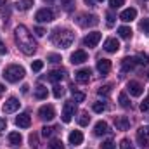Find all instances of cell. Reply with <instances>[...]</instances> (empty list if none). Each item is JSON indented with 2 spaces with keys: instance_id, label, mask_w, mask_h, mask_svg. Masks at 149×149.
Instances as JSON below:
<instances>
[{
  "instance_id": "cell-1",
  "label": "cell",
  "mask_w": 149,
  "mask_h": 149,
  "mask_svg": "<svg viewBox=\"0 0 149 149\" xmlns=\"http://www.w3.org/2000/svg\"><path fill=\"white\" fill-rule=\"evenodd\" d=\"M14 33H16V42H17L19 49L23 50V54L30 56V54H33V52L37 50V43H35V40H33V37H31V33L28 31V28H26L24 24L16 26Z\"/></svg>"
},
{
  "instance_id": "cell-2",
  "label": "cell",
  "mask_w": 149,
  "mask_h": 149,
  "mask_svg": "<svg viewBox=\"0 0 149 149\" xmlns=\"http://www.w3.org/2000/svg\"><path fill=\"white\" fill-rule=\"evenodd\" d=\"M50 40H52L54 45L66 49L74 42V33L71 30H68V28H56L52 31V35H50Z\"/></svg>"
},
{
  "instance_id": "cell-3",
  "label": "cell",
  "mask_w": 149,
  "mask_h": 149,
  "mask_svg": "<svg viewBox=\"0 0 149 149\" xmlns=\"http://www.w3.org/2000/svg\"><path fill=\"white\" fill-rule=\"evenodd\" d=\"M3 78H5L7 81H10V83H16V81H19V80L24 78V70H23L21 66H17V64H10V66L5 68Z\"/></svg>"
},
{
  "instance_id": "cell-4",
  "label": "cell",
  "mask_w": 149,
  "mask_h": 149,
  "mask_svg": "<svg viewBox=\"0 0 149 149\" xmlns=\"http://www.w3.org/2000/svg\"><path fill=\"white\" fill-rule=\"evenodd\" d=\"M74 113H76V104H74L73 101H66L64 102V106H63V121L64 123H70L71 120H73Z\"/></svg>"
},
{
  "instance_id": "cell-5",
  "label": "cell",
  "mask_w": 149,
  "mask_h": 149,
  "mask_svg": "<svg viewBox=\"0 0 149 149\" xmlns=\"http://www.w3.org/2000/svg\"><path fill=\"white\" fill-rule=\"evenodd\" d=\"M54 17H56L54 10L52 9H47V7L37 10V14H35V19H37L38 23H50V21H54Z\"/></svg>"
},
{
  "instance_id": "cell-6",
  "label": "cell",
  "mask_w": 149,
  "mask_h": 149,
  "mask_svg": "<svg viewBox=\"0 0 149 149\" xmlns=\"http://www.w3.org/2000/svg\"><path fill=\"white\" fill-rule=\"evenodd\" d=\"M137 144L142 149H148V146H149V128L141 127V128L137 130Z\"/></svg>"
},
{
  "instance_id": "cell-7",
  "label": "cell",
  "mask_w": 149,
  "mask_h": 149,
  "mask_svg": "<svg viewBox=\"0 0 149 149\" xmlns=\"http://www.w3.org/2000/svg\"><path fill=\"white\" fill-rule=\"evenodd\" d=\"M78 24L83 26V28L97 26V24H99V19H97V16H87V14H81V16L78 17Z\"/></svg>"
},
{
  "instance_id": "cell-8",
  "label": "cell",
  "mask_w": 149,
  "mask_h": 149,
  "mask_svg": "<svg viewBox=\"0 0 149 149\" xmlns=\"http://www.w3.org/2000/svg\"><path fill=\"white\" fill-rule=\"evenodd\" d=\"M127 90H128V94H130V95H134V97H139V95H142V92H144V87H142L139 81H135V80H130V81L127 83Z\"/></svg>"
},
{
  "instance_id": "cell-9",
  "label": "cell",
  "mask_w": 149,
  "mask_h": 149,
  "mask_svg": "<svg viewBox=\"0 0 149 149\" xmlns=\"http://www.w3.org/2000/svg\"><path fill=\"white\" fill-rule=\"evenodd\" d=\"M101 38H102V35L99 31H92V33H88L87 37L83 38V45L85 47H95L101 42Z\"/></svg>"
},
{
  "instance_id": "cell-10",
  "label": "cell",
  "mask_w": 149,
  "mask_h": 149,
  "mask_svg": "<svg viewBox=\"0 0 149 149\" xmlns=\"http://www.w3.org/2000/svg\"><path fill=\"white\" fill-rule=\"evenodd\" d=\"M38 116H40L42 120H45V121H50V120H54L56 111H54L52 106H42V108L38 109Z\"/></svg>"
},
{
  "instance_id": "cell-11",
  "label": "cell",
  "mask_w": 149,
  "mask_h": 149,
  "mask_svg": "<svg viewBox=\"0 0 149 149\" xmlns=\"http://www.w3.org/2000/svg\"><path fill=\"white\" fill-rule=\"evenodd\" d=\"M19 106H21V102L16 99V97H10V99H7L5 102H3V113H14L19 109Z\"/></svg>"
},
{
  "instance_id": "cell-12",
  "label": "cell",
  "mask_w": 149,
  "mask_h": 149,
  "mask_svg": "<svg viewBox=\"0 0 149 149\" xmlns=\"http://www.w3.org/2000/svg\"><path fill=\"white\" fill-rule=\"evenodd\" d=\"M137 64H139V63H137V57H125V59L121 61V71H123V73L132 71Z\"/></svg>"
},
{
  "instance_id": "cell-13",
  "label": "cell",
  "mask_w": 149,
  "mask_h": 149,
  "mask_svg": "<svg viewBox=\"0 0 149 149\" xmlns=\"http://www.w3.org/2000/svg\"><path fill=\"white\" fill-rule=\"evenodd\" d=\"M16 125H17L19 128H30V125H31L30 114H28V113H21V114L16 118Z\"/></svg>"
},
{
  "instance_id": "cell-14",
  "label": "cell",
  "mask_w": 149,
  "mask_h": 149,
  "mask_svg": "<svg viewBox=\"0 0 149 149\" xmlns=\"http://www.w3.org/2000/svg\"><path fill=\"white\" fill-rule=\"evenodd\" d=\"M88 59V56H87V52L85 50H74L73 54H71V63L73 64H81V63H85Z\"/></svg>"
},
{
  "instance_id": "cell-15",
  "label": "cell",
  "mask_w": 149,
  "mask_h": 149,
  "mask_svg": "<svg viewBox=\"0 0 149 149\" xmlns=\"http://www.w3.org/2000/svg\"><path fill=\"white\" fill-rule=\"evenodd\" d=\"M135 17H137V10H135L134 7L125 9V10L120 14V19H121V21H125V23H130V21H134Z\"/></svg>"
},
{
  "instance_id": "cell-16",
  "label": "cell",
  "mask_w": 149,
  "mask_h": 149,
  "mask_svg": "<svg viewBox=\"0 0 149 149\" xmlns=\"http://www.w3.org/2000/svg\"><path fill=\"white\" fill-rule=\"evenodd\" d=\"M114 127H116V130H128L130 120L127 116H118V118H114Z\"/></svg>"
},
{
  "instance_id": "cell-17",
  "label": "cell",
  "mask_w": 149,
  "mask_h": 149,
  "mask_svg": "<svg viewBox=\"0 0 149 149\" xmlns=\"http://www.w3.org/2000/svg\"><path fill=\"white\" fill-rule=\"evenodd\" d=\"M74 78H76L78 83H88V80H90V70L85 68V70L76 71V73H74Z\"/></svg>"
},
{
  "instance_id": "cell-18",
  "label": "cell",
  "mask_w": 149,
  "mask_h": 149,
  "mask_svg": "<svg viewBox=\"0 0 149 149\" xmlns=\"http://www.w3.org/2000/svg\"><path fill=\"white\" fill-rule=\"evenodd\" d=\"M97 70H99L101 74H108L111 71V61H108V59H99V61H97Z\"/></svg>"
},
{
  "instance_id": "cell-19",
  "label": "cell",
  "mask_w": 149,
  "mask_h": 149,
  "mask_svg": "<svg viewBox=\"0 0 149 149\" xmlns=\"http://www.w3.org/2000/svg\"><path fill=\"white\" fill-rule=\"evenodd\" d=\"M118 49H120V42L116 38H108L104 42V50L106 52H116Z\"/></svg>"
},
{
  "instance_id": "cell-20",
  "label": "cell",
  "mask_w": 149,
  "mask_h": 149,
  "mask_svg": "<svg viewBox=\"0 0 149 149\" xmlns=\"http://www.w3.org/2000/svg\"><path fill=\"white\" fill-rule=\"evenodd\" d=\"M108 130H109V127H108V123H106V121H97V123H95V127H94V134H95L97 137H101V135L108 134Z\"/></svg>"
},
{
  "instance_id": "cell-21",
  "label": "cell",
  "mask_w": 149,
  "mask_h": 149,
  "mask_svg": "<svg viewBox=\"0 0 149 149\" xmlns=\"http://www.w3.org/2000/svg\"><path fill=\"white\" fill-rule=\"evenodd\" d=\"M83 142V134L80 132V130H73L71 134H70V144H73V146H80Z\"/></svg>"
},
{
  "instance_id": "cell-22",
  "label": "cell",
  "mask_w": 149,
  "mask_h": 149,
  "mask_svg": "<svg viewBox=\"0 0 149 149\" xmlns=\"http://www.w3.org/2000/svg\"><path fill=\"white\" fill-rule=\"evenodd\" d=\"M63 78H64V71H61V70H54V71H50V73L47 74V80L52 81V83H57Z\"/></svg>"
},
{
  "instance_id": "cell-23",
  "label": "cell",
  "mask_w": 149,
  "mask_h": 149,
  "mask_svg": "<svg viewBox=\"0 0 149 149\" xmlns=\"http://www.w3.org/2000/svg\"><path fill=\"white\" fill-rule=\"evenodd\" d=\"M21 142H23V137H21L19 132H10L9 134V144L10 146H19Z\"/></svg>"
},
{
  "instance_id": "cell-24",
  "label": "cell",
  "mask_w": 149,
  "mask_h": 149,
  "mask_svg": "<svg viewBox=\"0 0 149 149\" xmlns=\"http://www.w3.org/2000/svg\"><path fill=\"white\" fill-rule=\"evenodd\" d=\"M31 5H33V0H19L16 3V9L17 10H28Z\"/></svg>"
},
{
  "instance_id": "cell-25",
  "label": "cell",
  "mask_w": 149,
  "mask_h": 149,
  "mask_svg": "<svg viewBox=\"0 0 149 149\" xmlns=\"http://www.w3.org/2000/svg\"><path fill=\"white\" fill-rule=\"evenodd\" d=\"M47 87H43V85H38L37 88H35V97L37 99H47Z\"/></svg>"
},
{
  "instance_id": "cell-26",
  "label": "cell",
  "mask_w": 149,
  "mask_h": 149,
  "mask_svg": "<svg viewBox=\"0 0 149 149\" xmlns=\"http://www.w3.org/2000/svg\"><path fill=\"white\" fill-rule=\"evenodd\" d=\"M118 35L121 38H125V40H128V38L132 37V30H130L128 26H120V28H118Z\"/></svg>"
},
{
  "instance_id": "cell-27",
  "label": "cell",
  "mask_w": 149,
  "mask_h": 149,
  "mask_svg": "<svg viewBox=\"0 0 149 149\" xmlns=\"http://www.w3.org/2000/svg\"><path fill=\"white\" fill-rule=\"evenodd\" d=\"M118 101H120V106H121V108H128V106H130V101H128V97H127V94H125V92H121V94H120Z\"/></svg>"
},
{
  "instance_id": "cell-28",
  "label": "cell",
  "mask_w": 149,
  "mask_h": 149,
  "mask_svg": "<svg viewBox=\"0 0 149 149\" xmlns=\"http://www.w3.org/2000/svg\"><path fill=\"white\" fill-rule=\"evenodd\" d=\"M78 123H80V127H87V125L90 123V116H88L87 113H81L80 118H78Z\"/></svg>"
},
{
  "instance_id": "cell-29",
  "label": "cell",
  "mask_w": 149,
  "mask_h": 149,
  "mask_svg": "<svg viewBox=\"0 0 149 149\" xmlns=\"http://www.w3.org/2000/svg\"><path fill=\"white\" fill-rule=\"evenodd\" d=\"M71 94H73V99L76 102H83L85 101V94L83 92H78L76 88H71Z\"/></svg>"
},
{
  "instance_id": "cell-30",
  "label": "cell",
  "mask_w": 149,
  "mask_h": 149,
  "mask_svg": "<svg viewBox=\"0 0 149 149\" xmlns=\"http://www.w3.org/2000/svg\"><path fill=\"white\" fill-rule=\"evenodd\" d=\"M92 109H94L95 113H102V111H106V104L101 102V101H97V102L92 104Z\"/></svg>"
},
{
  "instance_id": "cell-31",
  "label": "cell",
  "mask_w": 149,
  "mask_h": 149,
  "mask_svg": "<svg viewBox=\"0 0 149 149\" xmlns=\"http://www.w3.org/2000/svg\"><path fill=\"white\" fill-rule=\"evenodd\" d=\"M54 132H56L54 127H43V128H42V135H43V137H52Z\"/></svg>"
},
{
  "instance_id": "cell-32",
  "label": "cell",
  "mask_w": 149,
  "mask_h": 149,
  "mask_svg": "<svg viewBox=\"0 0 149 149\" xmlns=\"http://www.w3.org/2000/svg\"><path fill=\"white\" fill-rule=\"evenodd\" d=\"M111 85H102V87H99V90H97V92H99V95H109V94H111Z\"/></svg>"
},
{
  "instance_id": "cell-33",
  "label": "cell",
  "mask_w": 149,
  "mask_h": 149,
  "mask_svg": "<svg viewBox=\"0 0 149 149\" xmlns=\"http://www.w3.org/2000/svg\"><path fill=\"white\" fill-rule=\"evenodd\" d=\"M47 149H64L61 141H52L50 144H47Z\"/></svg>"
},
{
  "instance_id": "cell-34",
  "label": "cell",
  "mask_w": 149,
  "mask_h": 149,
  "mask_svg": "<svg viewBox=\"0 0 149 149\" xmlns=\"http://www.w3.org/2000/svg\"><path fill=\"white\" fill-rule=\"evenodd\" d=\"M141 30L149 37V19H142V21H141Z\"/></svg>"
},
{
  "instance_id": "cell-35",
  "label": "cell",
  "mask_w": 149,
  "mask_h": 149,
  "mask_svg": "<svg viewBox=\"0 0 149 149\" xmlns=\"http://www.w3.org/2000/svg\"><path fill=\"white\" fill-rule=\"evenodd\" d=\"M63 94H64V90H63V87L56 83V85H54V97H57V99H59V97H61Z\"/></svg>"
},
{
  "instance_id": "cell-36",
  "label": "cell",
  "mask_w": 149,
  "mask_h": 149,
  "mask_svg": "<svg viewBox=\"0 0 149 149\" xmlns=\"http://www.w3.org/2000/svg\"><path fill=\"white\" fill-rule=\"evenodd\" d=\"M42 68H43V61L38 59V61H33V63H31V70H33V71H40Z\"/></svg>"
},
{
  "instance_id": "cell-37",
  "label": "cell",
  "mask_w": 149,
  "mask_h": 149,
  "mask_svg": "<svg viewBox=\"0 0 149 149\" xmlns=\"http://www.w3.org/2000/svg\"><path fill=\"white\" fill-rule=\"evenodd\" d=\"M120 149H134V146H132V142H130L128 139H123V141L120 142Z\"/></svg>"
},
{
  "instance_id": "cell-38",
  "label": "cell",
  "mask_w": 149,
  "mask_h": 149,
  "mask_svg": "<svg viewBox=\"0 0 149 149\" xmlns=\"http://www.w3.org/2000/svg\"><path fill=\"white\" fill-rule=\"evenodd\" d=\"M30 146H31V149H38V139L35 134L30 135Z\"/></svg>"
},
{
  "instance_id": "cell-39",
  "label": "cell",
  "mask_w": 149,
  "mask_h": 149,
  "mask_svg": "<svg viewBox=\"0 0 149 149\" xmlns=\"http://www.w3.org/2000/svg\"><path fill=\"white\" fill-rule=\"evenodd\" d=\"M137 63H139V64H148L149 63V56H146V54H139Z\"/></svg>"
},
{
  "instance_id": "cell-40",
  "label": "cell",
  "mask_w": 149,
  "mask_h": 149,
  "mask_svg": "<svg viewBox=\"0 0 149 149\" xmlns=\"http://www.w3.org/2000/svg\"><path fill=\"white\" fill-rule=\"evenodd\" d=\"M123 2L125 0H109V5H111V9H120L123 5Z\"/></svg>"
},
{
  "instance_id": "cell-41",
  "label": "cell",
  "mask_w": 149,
  "mask_h": 149,
  "mask_svg": "<svg viewBox=\"0 0 149 149\" xmlns=\"http://www.w3.org/2000/svg\"><path fill=\"white\" fill-rule=\"evenodd\" d=\"M141 109H142V111H149V95L141 102Z\"/></svg>"
},
{
  "instance_id": "cell-42",
  "label": "cell",
  "mask_w": 149,
  "mask_h": 149,
  "mask_svg": "<svg viewBox=\"0 0 149 149\" xmlns=\"http://www.w3.org/2000/svg\"><path fill=\"white\" fill-rule=\"evenodd\" d=\"M101 146H102V149H114V148H116L113 141H106V142H102Z\"/></svg>"
},
{
  "instance_id": "cell-43",
  "label": "cell",
  "mask_w": 149,
  "mask_h": 149,
  "mask_svg": "<svg viewBox=\"0 0 149 149\" xmlns=\"http://www.w3.org/2000/svg\"><path fill=\"white\" fill-rule=\"evenodd\" d=\"M106 19H108V21H106V23H108V26H113V24H114V16H113L111 12H108V14H106Z\"/></svg>"
},
{
  "instance_id": "cell-44",
  "label": "cell",
  "mask_w": 149,
  "mask_h": 149,
  "mask_svg": "<svg viewBox=\"0 0 149 149\" xmlns=\"http://www.w3.org/2000/svg\"><path fill=\"white\" fill-rule=\"evenodd\" d=\"M49 61H50V63H59V61H61V56H57V54H50V56H49Z\"/></svg>"
},
{
  "instance_id": "cell-45",
  "label": "cell",
  "mask_w": 149,
  "mask_h": 149,
  "mask_svg": "<svg viewBox=\"0 0 149 149\" xmlns=\"http://www.w3.org/2000/svg\"><path fill=\"white\" fill-rule=\"evenodd\" d=\"M35 33H37V37H43V35H45L47 31H45V30H43L42 26H37V28H35Z\"/></svg>"
},
{
  "instance_id": "cell-46",
  "label": "cell",
  "mask_w": 149,
  "mask_h": 149,
  "mask_svg": "<svg viewBox=\"0 0 149 149\" xmlns=\"http://www.w3.org/2000/svg\"><path fill=\"white\" fill-rule=\"evenodd\" d=\"M61 5H64V9L70 10V7L73 5V0H61Z\"/></svg>"
},
{
  "instance_id": "cell-47",
  "label": "cell",
  "mask_w": 149,
  "mask_h": 149,
  "mask_svg": "<svg viewBox=\"0 0 149 149\" xmlns=\"http://www.w3.org/2000/svg\"><path fill=\"white\" fill-rule=\"evenodd\" d=\"M7 128V120L5 118H0V132H3Z\"/></svg>"
},
{
  "instance_id": "cell-48",
  "label": "cell",
  "mask_w": 149,
  "mask_h": 149,
  "mask_svg": "<svg viewBox=\"0 0 149 149\" xmlns=\"http://www.w3.org/2000/svg\"><path fill=\"white\" fill-rule=\"evenodd\" d=\"M7 52V47L3 45V42H0V54H5Z\"/></svg>"
},
{
  "instance_id": "cell-49",
  "label": "cell",
  "mask_w": 149,
  "mask_h": 149,
  "mask_svg": "<svg viewBox=\"0 0 149 149\" xmlns=\"http://www.w3.org/2000/svg\"><path fill=\"white\" fill-rule=\"evenodd\" d=\"M3 92H5V87H3V85H2V83H0V95H2V94H3Z\"/></svg>"
},
{
  "instance_id": "cell-50",
  "label": "cell",
  "mask_w": 149,
  "mask_h": 149,
  "mask_svg": "<svg viewBox=\"0 0 149 149\" xmlns=\"http://www.w3.org/2000/svg\"><path fill=\"white\" fill-rule=\"evenodd\" d=\"M85 3L87 5H94V0H85Z\"/></svg>"
},
{
  "instance_id": "cell-51",
  "label": "cell",
  "mask_w": 149,
  "mask_h": 149,
  "mask_svg": "<svg viewBox=\"0 0 149 149\" xmlns=\"http://www.w3.org/2000/svg\"><path fill=\"white\" fill-rule=\"evenodd\" d=\"M3 3H5V0H0V7H2V5H3Z\"/></svg>"
},
{
  "instance_id": "cell-52",
  "label": "cell",
  "mask_w": 149,
  "mask_h": 149,
  "mask_svg": "<svg viewBox=\"0 0 149 149\" xmlns=\"http://www.w3.org/2000/svg\"><path fill=\"white\" fill-rule=\"evenodd\" d=\"M43 2H54V0H43Z\"/></svg>"
},
{
  "instance_id": "cell-53",
  "label": "cell",
  "mask_w": 149,
  "mask_h": 149,
  "mask_svg": "<svg viewBox=\"0 0 149 149\" xmlns=\"http://www.w3.org/2000/svg\"><path fill=\"white\" fill-rule=\"evenodd\" d=\"M148 80H149V71H148Z\"/></svg>"
},
{
  "instance_id": "cell-54",
  "label": "cell",
  "mask_w": 149,
  "mask_h": 149,
  "mask_svg": "<svg viewBox=\"0 0 149 149\" xmlns=\"http://www.w3.org/2000/svg\"><path fill=\"white\" fill-rule=\"evenodd\" d=\"M97 2H104V0H97Z\"/></svg>"
}]
</instances>
